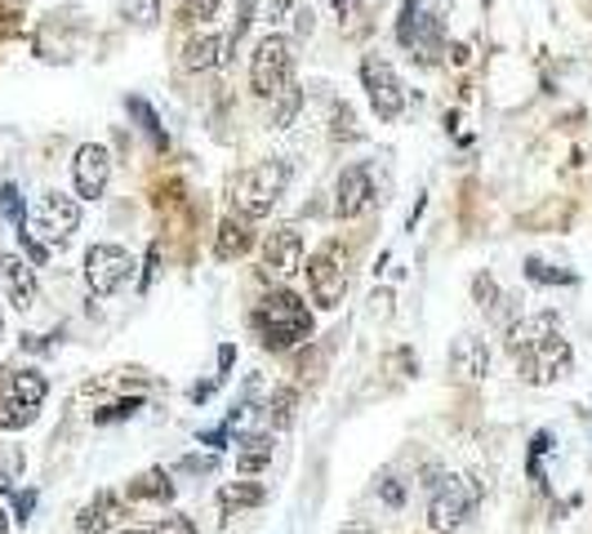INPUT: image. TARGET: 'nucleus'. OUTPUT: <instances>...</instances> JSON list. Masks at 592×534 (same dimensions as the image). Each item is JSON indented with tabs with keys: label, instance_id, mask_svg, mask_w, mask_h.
<instances>
[{
	"label": "nucleus",
	"instance_id": "1",
	"mask_svg": "<svg viewBox=\"0 0 592 534\" xmlns=\"http://www.w3.org/2000/svg\"><path fill=\"white\" fill-rule=\"evenodd\" d=\"M508 348L517 357L521 379L535 383V388L561 383L574 370V352L561 339V320L552 312H539L530 320H513V326H508Z\"/></svg>",
	"mask_w": 592,
	"mask_h": 534
},
{
	"label": "nucleus",
	"instance_id": "2",
	"mask_svg": "<svg viewBox=\"0 0 592 534\" xmlns=\"http://www.w3.org/2000/svg\"><path fill=\"white\" fill-rule=\"evenodd\" d=\"M250 326H255V335L268 352H290L312 335V312L294 290H272L250 312Z\"/></svg>",
	"mask_w": 592,
	"mask_h": 534
},
{
	"label": "nucleus",
	"instance_id": "3",
	"mask_svg": "<svg viewBox=\"0 0 592 534\" xmlns=\"http://www.w3.org/2000/svg\"><path fill=\"white\" fill-rule=\"evenodd\" d=\"M286 187H290L286 161H255V165H246L241 174H236L232 200H236V209H241L246 219H263V214L277 209V200L286 196Z\"/></svg>",
	"mask_w": 592,
	"mask_h": 534
},
{
	"label": "nucleus",
	"instance_id": "4",
	"mask_svg": "<svg viewBox=\"0 0 592 534\" xmlns=\"http://www.w3.org/2000/svg\"><path fill=\"white\" fill-rule=\"evenodd\" d=\"M428 494H432V499H428V525H432L437 534H450V530H459V525L467 521L472 508L482 503L486 481H482V477H445V481L432 486Z\"/></svg>",
	"mask_w": 592,
	"mask_h": 534
},
{
	"label": "nucleus",
	"instance_id": "5",
	"mask_svg": "<svg viewBox=\"0 0 592 534\" xmlns=\"http://www.w3.org/2000/svg\"><path fill=\"white\" fill-rule=\"evenodd\" d=\"M294 80V41L281 32H268L250 54V85L259 98H277Z\"/></svg>",
	"mask_w": 592,
	"mask_h": 534
},
{
	"label": "nucleus",
	"instance_id": "6",
	"mask_svg": "<svg viewBox=\"0 0 592 534\" xmlns=\"http://www.w3.org/2000/svg\"><path fill=\"white\" fill-rule=\"evenodd\" d=\"M76 228H80V200H76V196H63V192H45V196L32 205L23 232L36 237V241L50 250V246H67Z\"/></svg>",
	"mask_w": 592,
	"mask_h": 534
},
{
	"label": "nucleus",
	"instance_id": "7",
	"mask_svg": "<svg viewBox=\"0 0 592 534\" xmlns=\"http://www.w3.org/2000/svg\"><path fill=\"white\" fill-rule=\"evenodd\" d=\"M362 85H366V98H370V107H375L379 121H388V126L401 121V112H406V85H401L397 67H392L388 58L366 54V58H362Z\"/></svg>",
	"mask_w": 592,
	"mask_h": 534
},
{
	"label": "nucleus",
	"instance_id": "8",
	"mask_svg": "<svg viewBox=\"0 0 592 534\" xmlns=\"http://www.w3.org/2000/svg\"><path fill=\"white\" fill-rule=\"evenodd\" d=\"M130 276H134V259H130V250L107 246V241L85 250V285H89L98 298L121 294V290L130 285Z\"/></svg>",
	"mask_w": 592,
	"mask_h": 534
},
{
	"label": "nucleus",
	"instance_id": "9",
	"mask_svg": "<svg viewBox=\"0 0 592 534\" xmlns=\"http://www.w3.org/2000/svg\"><path fill=\"white\" fill-rule=\"evenodd\" d=\"M370 205H375V174H370V165H347L334 178V214H338V219H362Z\"/></svg>",
	"mask_w": 592,
	"mask_h": 534
},
{
	"label": "nucleus",
	"instance_id": "10",
	"mask_svg": "<svg viewBox=\"0 0 592 534\" xmlns=\"http://www.w3.org/2000/svg\"><path fill=\"white\" fill-rule=\"evenodd\" d=\"M72 183H76V196L80 200H98L111 183V152L103 143H85L76 148L72 156Z\"/></svg>",
	"mask_w": 592,
	"mask_h": 534
},
{
	"label": "nucleus",
	"instance_id": "11",
	"mask_svg": "<svg viewBox=\"0 0 592 534\" xmlns=\"http://www.w3.org/2000/svg\"><path fill=\"white\" fill-rule=\"evenodd\" d=\"M397 41H401L406 50H415V54L437 50L441 23H437V14H432V0H406L401 19H397Z\"/></svg>",
	"mask_w": 592,
	"mask_h": 534
},
{
	"label": "nucleus",
	"instance_id": "12",
	"mask_svg": "<svg viewBox=\"0 0 592 534\" xmlns=\"http://www.w3.org/2000/svg\"><path fill=\"white\" fill-rule=\"evenodd\" d=\"M299 268H303V232H299V224L272 228L268 241H263V272L277 276V281H286Z\"/></svg>",
	"mask_w": 592,
	"mask_h": 534
},
{
	"label": "nucleus",
	"instance_id": "13",
	"mask_svg": "<svg viewBox=\"0 0 592 534\" xmlns=\"http://www.w3.org/2000/svg\"><path fill=\"white\" fill-rule=\"evenodd\" d=\"M308 290H312V303L325 307V312H334V307L343 303V294H347V272H343V263L334 259V250H321V254L308 259Z\"/></svg>",
	"mask_w": 592,
	"mask_h": 534
},
{
	"label": "nucleus",
	"instance_id": "14",
	"mask_svg": "<svg viewBox=\"0 0 592 534\" xmlns=\"http://www.w3.org/2000/svg\"><path fill=\"white\" fill-rule=\"evenodd\" d=\"M450 374H454L459 383H482V379L491 374V348H486V339L459 335V339L450 344Z\"/></svg>",
	"mask_w": 592,
	"mask_h": 534
},
{
	"label": "nucleus",
	"instance_id": "15",
	"mask_svg": "<svg viewBox=\"0 0 592 534\" xmlns=\"http://www.w3.org/2000/svg\"><path fill=\"white\" fill-rule=\"evenodd\" d=\"M0 285H6V294L19 312L36 307V272L23 254H0Z\"/></svg>",
	"mask_w": 592,
	"mask_h": 534
},
{
	"label": "nucleus",
	"instance_id": "16",
	"mask_svg": "<svg viewBox=\"0 0 592 534\" xmlns=\"http://www.w3.org/2000/svg\"><path fill=\"white\" fill-rule=\"evenodd\" d=\"M255 250V228L246 214H227V219L218 224V237H214V259L232 263V259H241Z\"/></svg>",
	"mask_w": 592,
	"mask_h": 534
},
{
	"label": "nucleus",
	"instance_id": "17",
	"mask_svg": "<svg viewBox=\"0 0 592 534\" xmlns=\"http://www.w3.org/2000/svg\"><path fill=\"white\" fill-rule=\"evenodd\" d=\"M272 433H246V437H236V472H246V477H255V472H263L268 464H272Z\"/></svg>",
	"mask_w": 592,
	"mask_h": 534
},
{
	"label": "nucleus",
	"instance_id": "18",
	"mask_svg": "<svg viewBox=\"0 0 592 534\" xmlns=\"http://www.w3.org/2000/svg\"><path fill=\"white\" fill-rule=\"evenodd\" d=\"M232 54H227V41L223 36H192L187 45H183V67L187 72H209V67H218V63H227Z\"/></svg>",
	"mask_w": 592,
	"mask_h": 534
},
{
	"label": "nucleus",
	"instance_id": "19",
	"mask_svg": "<svg viewBox=\"0 0 592 534\" xmlns=\"http://www.w3.org/2000/svg\"><path fill=\"white\" fill-rule=\"evenodd\" d=\"M116 516H121V499H116L111 490H103V494H98V499L80 512V521H76V525H80V534H103Z\"/></svg>",
	"mask_w": 592,
	"mask_h": 534
},
{
	"label": "nucleus",
	"instance_id": "20",
	"mask_svg": "<svg viewBox=\"0 0 592 534\" xmlns=\"http://www.w3.org/2000/svg\"><path fill=\"white\" fill-rule=\"evenodd\" d=\"M45 392H50V383H45L41 370H14V374H10V388H6V396L23 401V405H32V410H41Z\"/></svg>",
	"mask_w": 592,
	"mask_h": 534
},
{
	"label": "nucleus",
	"instance_id": "21",
	"mask_svg": "<svg viewBox=\"0 0 592 534\" xmlns=\"http://www.w3.org/2000/svg\"><path fill=\"white\" fill-rule=\"evenodd\" d=\"M263 499H268V494H263V486H255V481H232V486L218 490V508H223V516L246 512V508H259Z\"/></svg>",
	"mask_w": 592,
	"mask_h": 534
},
{
	"label": "nucleus",
	"instance_id": "22",
	"mask_svg": "<svg viewBox=\"0 0 592 534\" xmlns=\"http://www.w3.org/2000/svg\"><path fill=\"white\" fill-rule=\"evenodd\" d=\"M130 499H157V503H170L174 499V481L165 468H148L143 477L130 481Z\"/></svg>",
	"mask_w": 592,
	"mask_h": 534
},
{
	"label": "nucleus",
	"instance_id": "23",
	"mask_svg": "<svg viewBox=\"0 0 592 534\" xmlns=\"http://www.w3.org/2000/svg\"><path fill=\"white\" fill-rule=\"evenodd\" d=\"M294 405H299V392H294V388H272L268 401H263L268 427H290V423H294Z\"/></svg>",
	"mask_w": 592,
	"mask_h": 534
},
{
	"label": "nucleus",
	"instance_id": "24",
	"mask_svg": "<svg viewBox=\"0 0 592 534\" xmlns=\"http://www.w3.org/2000/svg\"><path fill=\"white\" fill-rule=\"evenodd\" d=\"M299 112H303V89L290 80V85H286V89L272 98V130H290Z\"/></svg>",
	"mask_w": 592,
	"mask_h": 534
},
{
	"label": "nucleus",
	"instance_id": "25",
	"mask_svg": "<svg viewBox=\"0 0 592 534\" xmlns=\"http://www.w3.org/2000/svg\"><path fill=\"white\" fill-rule=\"evenodd\" d=\"M121 19L134 32H152L161 23V0H121Z\"/></svg>",
	"mask_w": 592,
	"mask_h": 534
},
{
	"label": "nucleus",
	"instance_id": "26",
	"mask_svg": "<svg viewBox=\"0 0 592 534\" xmlns=\"http://www.w3.org/2000/svg\"><path fill=\"white\" fill-rule=\"evenodd\" d=\"M0 214H6V224L10 228H28V205H23V192L14 187V183H6V187H0Z\"/></svg>",
	"mask_w": 592,
	"mask_h": 534
},
{
	"label": "nucleus",
	"instance_id": "27",
	"mask_svg": "<svg viewBox=\"0 0 592 534\" xmlns=\"http://www.w3.org/2000/svg\"><path fill=\"white\" fill-rule=\"evenodd\" d=\"M28 423H36L32 405H23L14 396H0V427H6V433H19V427H28Z\"/></svg>",
	"mask_w": 592,
	"mask_h": 534
},
{
	"label": "nucleus",
	"instance_id": "28",
	"mask_svg": "<svg viewBox=\"0 0 592 534\" xmlns=\"http://www.w3.org/2000/svg\"><path fill=\"white\" fill-rule=\"evenodd\" d=\"M126 107H130V112L139 117V126H143V134L157 143V148H165V130H161V117L152 112V102L148 98H126Z\"/></svg>",
	"mask_w": 592,
	"mask_h": 534
},
{
	"label": "nucleus",
	"instance_id": "29",
	"mask_svg": "<svg viewBox=\"0 0 592 534\" xmlns=\"http://www.w3.org/2000/svg\"><path fill=\"white\" fill-rule=\"evenodd\" d=\"M526 276L535 285H574V272H561V268H548L543 259H526Z\"/></svg>",
	"mask_w": 592,
	"mask_h": 534
},
{
	"label": "nucleus",
	"instance_id": "30",
	"mask_svg": "<svg viewBox=\"0 0 592 534\" xmlns=\"http://www.w3.org/2000/svg\"><path fill=\"white\" fill-rule=\"evenodd\" d=\"M472 298H477L486 312H499V307L508 303V298L499 294V285H495V276H491V272H482L477 281H472Z\"/></svg>",
	"mask_w": 592,
	"mask_h": 534
},
{
	"label": "nucleus",
	"instance_id": "31",
	"mask_svg": "<svg viewBox=\"0 0 592 534\" xmlns=\"http://www.w3.org/2000/svg\"><path fill=\"white\" fill-rule=\"evenodd\" d=\"M334 139H362V130H357V117H352V107L343 102V107H334V130H330Z\"/></svg>",
	"mask_w": 592,
	"mask_h": 534
},
{
	"label": "nucleus",
	"instance_id": "32",
	"mask_svg": "<svg viewBox=\"0 0 592 534\" xmlns=\"http://www.w3.org/2000/svg\"><path fill=\"white\" fill-rule=\"evenodd\" d=\"M548 446H552V433H535V442H530V477H535V481H543L539 459L548 455Z\"/></svg>",
	"mask_w": 592,
	"mask_h": 534
},
{
	"label": "nucleus",
	"instance_id": "33",
	"mask_svg": "<svg viewBox=\"0 0 592 534\" xmlns=\"http://www.w3.org/2000/svg\"><path fill=\"white\" fill-rule=\"evenodd\" d=\"M214 14H218V0H183V19H192V23H205Z\"/></svg>",
	"mask_w": 592,
	"mask_h": 534
},
{
	"label": "nucleus",
	"instance_id": "34",
	"mask_svg": "<svg viewBox=\"0 0 592 534\" xmlns=\"http://www.w3.org/2000/svg\"><path fill=\"white\" fill-rule=\"evenodd\" d=\"M139 405H143L139 396H134V401H116V405H107L103 414H94V423H116V418H130Z\"/></svg>",
	"mask_w": 592,
	"mask_h": 534
},
{
	"label": "nucleus",
	"instance_id": "35",
	"mask_svg": "<svg viewBox=\"0 0 592 534\" xmlns=\"http://www.w3.org/2000/svg\"><path fill=\"white\" fill-rule=\"evenodd\" d=\"M152 534H196V521H192V516H183V512H174V516H165Z\"/></svg>",
	"mask_w": 592,
	"mask_h": 534
},
{
	"label": "nucleus",
	"instance_id": "36",
	"mask_svg": "<svg viewBox=\"0 0 592 534\" xmlns=\"http://www.w3.org/2000/svg\"><path fill=\"white\" fill-rule=\"evenodd\" d=\"M294 19V0H268V23H286Z\"/></svg>",
	"mask_w": 592,
	"mask_h": 534
},
{
	"label": "nucleus",
	"instance_id": "37",
	"mask_svg": "<svg viewBox=\"0 0 592 534\" xmlns=\"http://www.w3.org/2000/svg\"><path fill=\"white\" fill-rule=\"evenodd\" d=\"M157 263H161V246H152L148 250V268H143V281H139V290L148 294L152 290V281H157Z\"/></svg>",
	"mask_w": 592,
	"mask_h": 534
},
{
	"label": "nucleus",
	"instance_id": "38",
	"mask_svg": "<svg viewBox=\"0 0 592 534\" xmlns=\"http://www.w3.org/2000/svg\"><path fill=\"white\" fill-rule=\"evenodd\" d=\"M32 508H36V494L32 490H19L14 494V512H19L14 521H32Z\"/></svg>",
	"mask_w": 592,
	"mask_h": 534
},
{
	"label": "nucleus",
	"instance_id": "39",
	"mask_svg": "<svg viewBox=\"0 0 592 534\" xmlns=\"http://www.w3.org/2000/svg\"><path fill=\"white\" fill-rule=\"evenodd\" d=\"M379 494H384V503H388V508H401V503H406V490H401V486H397L392 477H388V481L379 486Z\"/></svg>",
	"mask_w": 592,
	"mask_h": 534
},
{
	"label": "nucleus",
	"instance_id": "40",
	"mask_svg": "<svg viewBox=\"0 0 592 534\" xmlns=\"http://www.w3.org/2000/svg\"><path fill=\"white\" fill-rule=\"evenodd\" d=\"M232 361H236V348H232V344H223V348H218V379L232 370Z\"/></svg>",
	"mask_w": 592,
	"mask_h": 534
},
{
	"label": "nucleus",
	"instance_id": "41",
	"mask_svg": "<svg viewBox=\"0 0 592 534\" xmlns=\"http://www.w3.org/2000/svg\"><path fill=\"white\" fill-rule=\"evenodd\" d=\"M201 442H205V446H214V450H223V446H227V423H223V427H214V433H205Z\"/></svg>",
	"mask_w": 592,
	"mask_h": 534
},
{
	"label": "nucleus",
	"instance_id": "42",
	"mask_svg": "<svg viewBox=\"0 0 592 534\" xmlns=\"http://www.w3.org/2000/svg\"><path fill=\"white\" fill-rule=\"evenodd\" d=\"M214 388H218V379H209V383H196V388H192L187 396H192V401L201 405V401H209V392H214Z\"/></svg>",
	"mask_w": 592,
	"mask_h": 534
},
{
	"label": "nucleus",
	"instance_id": "43",
	"mask_svg": "<svg viewBox=\"0 0 592 534\" xmlns=\"http://www.w3.org/2000/svg\"><path fill=\"white\" fill-rule=\"evenodd\" d=\"M330 6H334V10L343 14V19H352V14H357V10H362V0H330Z\"/></svg>",
	"mask_w": 592,
	"mask_h": 534
},
{
	"label": "nucleus",
	"instance_id": "44",
	"mask_svg": "<svg viewBox=\"0 0 592 534\" xmlns=\"http://www.w3.org/2000/svg\"><path fill=\"white\" fill-rule=\"evenodd\" d=\"M294 28H299V36H312V10H299L294 14Z\"/></svg>",
	"mask_w": 592,
	"mask_h": 534
},
{
	"label": "nucleus",
	"instance_id": "45",
	"mask_svg": "<svg viewBox=\"0 0 592 534\" xmlns=\"http://www.w3.org/2000/svg\"><path fill=\"white\" fill-rule=\"evenodd\" d=\"M183 468H187V472H209L214 459H183Z\"/></svg>",
	"mask_w": 592,
	"mask_h": 534
},
{
	"label": "nucleus",
	"instance_id": "46",
	"mask_svg": "<svg viewBox=\"0 0 592 534\" xmlns=\"http://www.w3.org/2000/svg\"><path fill=\"white\" fill-rule=\"evenodd\" d=\"M0 534H10V516H6V508H0Z\"/></svg>",
	"mask_w": 592,
	"mask_h": 534
},
{
	"label": "nucleus",
	"instance_id": "47",
	"mask_svg": "<svg viewBox=\"0 0 592 534\" xmlns=\"http://www.w3.org/2000/svg\"><path fill=\"white\" fill-rule=\"evenodd\" d=\"M121 534H152V530H139V525H130V530H121Z\"/></svg>",
	"mask_w": 592,
	"mask_h": 534
},
{
	"label": "nucleus",
	"instance_id": "48",
	"mask_svg": "<svg viewBox=\"0 0 592 534\" xmlns=\"http://www.w3.org/2000/svg\"><path fill=\"white\" fill-rule=\"evenodd\" d=\"M0 339H6V316H0Z\"/></svg>",
	"mask_w": 592,
	"mask_h": 534
},
{
	"label": "nucleus",
	"instance_id": "49",
	"mask_svg": "<svg viewBox=\"0 0 592 534\" xmlns=\"http://www.w3.org/2000/svg\"><path fill=\"white\" fill-rule=\"evenodd\" d=\"M347 534H366V530H347Z\"/></svg>",
	"mask_w": 592,
	"mask_h": 534
}]
</instances>
